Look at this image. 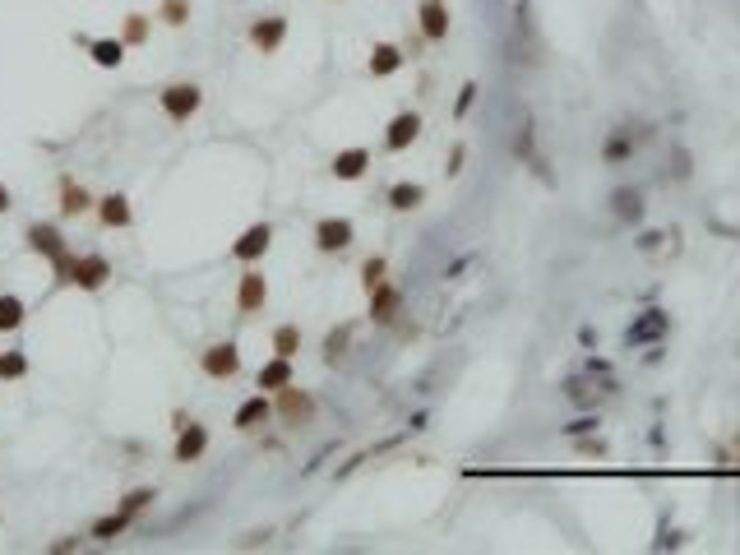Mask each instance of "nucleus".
<instances>
[{"label": "nucleus", "mask_w": 740, "mask_h": 555, "mask_svg": "<svg viewBox=\"0 0 740 555\" xmlns=\"http://www.w3.org/2000/svg\"><path fill=\"white\" fill-rule=\"evenodd\" d=\"M274 412H278V417H283V426H292V430L315 426V399H310L305 389H296V380L278 389V403H274Z\"/></svg>", "instance_id": "f257e3e1"}, {"label": "nucleus", "mask_w": 740, "mask_h": 555, "mask_svg": "<svg viewBox=\"0 0 740 555\" xmlns=\"http://www.w3.org/2000/svg\"><path fill=\"white\" fill-rule=\"evenodd\" d=\"M111 278V264L102 255H70V273H65V283L74 287H84V292H98L102 283Z\"/></svg>", "instance_id": "f03ea898"}, {"label": "nucleus", "mask_w": 740, "mask_h": 555, "mask_svg": "<svg viewBox=\"0 0 740 555\" xmlns=\"http://www.w3.org/2000/svg\"><path fill=\"white\" fill-rule=\"evenodd\" d=\"M158 102H163V111L172 116V121H190V116L200 111L204 93L194 89V84H167V89L158 93Z\"/></svg>", "instance_id": "7ed1b4c3"}, {"label": "nucleus", "mask_w": 740, "mask_h": 555, "mask_svg": "<svg viewBox=\"0 0 740 555\" xmlns=\"http://www.w3.org/2000/svg\"><path fill=\"white\" fill-rule=\"evenodd\" d=\"M268 246H274V227H268V222H255V227H246V231L237 236V246H231V259L255 264V259H264Z\"/></svg>", "instance_id": "20e7f679"}, {"label": "nucleus", "mask_w": 740, "mask_h": 555, "mask_svg": "<svg viewBox=\"0 0 740 555\" xmlns=\"http://www.w3.org/2000/svg\"><path fill=\"white\" fill-rule=\"evenodd\" d=\"M352 236H357V227L347 222V218H320V222H315V246H320L324 255L347 250V246H352Z\"/></svg>", "instance_id": "39448f33"}, {"label": "nucleus", "mask_w": 740, "mask_h": 555, "mask_svg": "<svg viewBox=\"0 0 740 555\" xmlns=\"http://www.w3.org/2000/svg\"><path fill=\"white\" fill-rule=\"evenodd\" d=\"M200 366H204V375H213V380H231L241 371V352H237V343H213L204 356H200Z\"/></svg>", "instance_id": "423d86ee"}, {"label": "nucleus", "mask_w": 740, "mask_h": 555, "mask_svg": "<svg viewBox=\"0 0 740 555\" xmlns=\"http://www.w3.org/2000/svg\"><path fill=\"white\" fill-rule=\"evenodd\" d=\"M28 250L47 255L52 264L70 259V250H65V236H61V227H52V222H33V227H28Z\"/></svg>", "instance_id": "0eeeda50"}, {"label": "nucleus", "mask_w": 740, "mask_h": 555, "mask_svg": "<svg viewBox=\"0 0 740 555\" xmlns=\"http://www.w3.org/2000/svg\"><path fill=\"white\" fill-rule=\"evenodd\" d=\"M417 135H421V116L417 111H398L394 121H389V130H384V148L403 153L407 144H417Z\"/></svg>", "instance_id": "6e6552de"}, {"label": "nucleus", "mask_w": 740, "mask_h": 555, "mask_svg": "<svg viewBox=\"0 0 740 555\" xmlns=\"http://www.w3.org/2000/svg\"><path fill=\"white\" fill-rule=\"evenodd\" d=\"M398 310H403V292L384 278V283L370 292V320H375V325H394Z\"/></svg>", "instance_id": "1a4fd4ad"}, {"label": "nucleus", "mask_w": 740, "mask_h": 555, "mask_svg": "<svg viewBox=\"0 0 740 555\" xmlns=\"http://www.w3.org/2000/svg\"><path fill=\"white\" fill-rule=\"evenodd\" d=\"M264 301H268L264 273H259V268H246V273H241V287H237V306H241V315H259Z\"/></svg>", "instance_id": "9d476101"}, {"label": "nucleus", "mask_w": 740, "mask_h": 555, "mask_svg": "<svg viewBox=\"0 0 740 555\" xmlns=\"http://www.w3.org/2000/svg\"><path fill=\"white\" fill-rule=\"evenodd\" d=\"M209 449V430L200 421H185L181 435H176V463H194V458H204Z\"/></svg>", "instance_id": "9b49d317"}, {"label": "nucleus", "mask_w": 740, "mask_h": 555, "mask_svg": "<svg viewBox=\"0 0 740 555\" xmlns=\"http://www.w3.org/2000/svg\"><path fill=\"white\" fill-rule=\"evenodd\" d=\"M657 338H667V315H661V310L639 315V320L630 325V334H625L630 347H643V343H657Z\"/></svg>", "instance_id": "f8f14e48"}, {"label": "nucleus", "mask_w": 740, "mask_h": 555, "mask_svg": "<svg viewBox=\"0 0 740 555\" xmlns=\"http://www.w3.org/2000/svg\"><path fill=\"white\" fill-rule=\"evenodd\" d=\"M421 33L426 37H431V42H445V37H449V5H445V0H421Z\"/></svg>", "instance_id": "ddd939ff"}, {"label": "nucleus", "mask_w": 740, "mask_h": 555, "mask_svg": "<svg viewBox=\"0 0 740 555\" xmlns=\"http://www.w3.org/2000/svg\"><path fill=\"white\" fill-rule=\"evenodd\" d=\"M283 37H287V19H283V14H264V19L250 28V42H255L259 52H278Z\"/></svg>", "instance_id": "4468645a"}, {"label": "nucleus", "mask_w": 740, "mask_h": 555, "mask_svg": "<svg viewBox=\"0 0 740 555\" xmlns=\"http://www.w3.org/2000/svg\"><path fill=\"white\" fill-rule=\"evenodd\" d=\"M370 167V148H342L333 153V181H361Z\"/></svg>", "instance_id": "2eb2a0df"}, {"label": "nucleus", "mask_w": 740, "mask_h": 555, "mask_svg": "<svg viewBox=\"0 0 740 555\" xmlns=\"http://www.w3.org/2000/svg\"><path fill=\"white\" fill-rule=\"evenodd\" d=\"M268 417H274V403H268L264 393H250V399L237 408V417H231V426H237V430H255V426H264Z\"/></svg>", "instance_id": "dca6fc26"}, {"label": "nucleus", "mask_w": 740, "mask_h": 555, "mask_svg": "<svg viewBox=\"0 0 740 555\" xmlns=\"http://www.w3.org/2000/svg\"><path fill=\"white\" fill-rule=\"evenodd\" d=\"M283 384H292V356H278V352H274V362H268V366H259V375H255V389H268V393H278Z\"/></svg>", "instance_id": "f3484780"}, {"label": "nucleus", "mask_w": 740, "mask_h": 555, "mask_svg": "<svg viewBox=\"0 0 740 555\" xmlns=\"http://www.w3.org/2000/svg\"><path fill=\"white\" fill-rule=\"evenodd\" d=\"M403 70V52L394 42H379L370 52V79H389V74H398Z\"/></svg>", "instance_id": "a211bd4d"}, {"label": "nucleus", "mask_w": 740, "mask_h": 555, "mask_svg": "<svg viewBox=\"0 0 740 555\" xmlns=\"http://www.w3.org/2000/svg\"><path fill=\"white\" fill-rule=\"evenodd\" d=\"M98 218H102V227H130V200L126 194H107V200L98 204Z\"/></svg>", "instance_id": "6ab92c4d"}, {"label": "nucleus", "mask_w": 740, "mask_h": 555, "mask_svg": "<svg viewBox=\"0 0 740 555\" xmlns=\"http://www.w3.org/2000/svg\"><path fill=\"white\" fill-rule=\"evenodd\" d=\"M89 190L84 185H74V181H65L61 185V218H80V213H89Z\"/></svg>", "instance_id": "aec40b11"}, {"label": "nucleus", "mask_w": 740, "mask_h": 555, "mask_svg": "<svg viewBox=\"0 0 740 555\" xmlns=\"http://www.w3.org/2000/svg\"><path fill=\"white\" fill-rule=\"evenodd\" d=\"M421 200H426V190H421L417 181H398L394 190H389V204H394L398 213H412V209H421Z\"/></svg>", "instance_id": "412c9836"}, {"label": "nucleus", "mask_w": 740, "mask_h": 555, "mask_svg": "<svg viewBox=\"0 0 740 555\" xmlns=\"http://www.w3.org/2000/svg\"><path fill=\"white\" fill-rule=\"evenodd\" d=\"M611 204H615V218H625V222H639L643 218V194L639 190H615Z\"/></svg>", "instance_id": "4be33fe9"}, {"label": "nucleus", "mask_w": 740, "mask_h": 555, "mask_svg": "<svg viewBox=\"0 0 740 555\" xmlns=\"http://www.w3.org/2000/svg\"><path fill=\"white\" fill-rule=\"evenodd\" d=\"M23 315H28V306L14 292H5V296H0V334H14L23 325Z\"/></svg>", "instance_id": "5701e85b"}, {"label": "nucleus", "mask_w": 740, "mask_h": 555, "mask_svg": "<svg viewBox=\"0 0 740 555\" xmlns=\"http://www.w3.org/2000/svg\"><path fill=\"white\" fill-rule=\"evenodd\" d=\"M630 153H634V139H630V130H615V135L602 144V163H611V167H615V163H625Z\"/></svg>", "instance_id": "b1692460"}, {"label": "nucleus", "mask_w": 740, "mask_h": 555, "mask_svg": "<svg viewBox=\"0 0 740 555\" xmlns=\"http://www.w3.org/2000/svg\"><path fill=\"white\" fill-rule=\"evenodd\" d=\"M89 52H93V61L102 70H116V65L126 61V42H107V37H102V42H89Z\"/></svg>", "instance_id": "393cba45"}, {"label": "nucleus", "mask_w": 740, "mask_h": 555, "mask_svg": "<svg viewBox=\"0 0 740 555\" xmlns=\"http://www.w3.org/2000/svg\"><path fill=\"white\" fill-rule=\"evenodd\" d=\"M126 528H130V513H107V519L93 523V537L98 541H111V537H121Z\"/></svg>", "instance_id": "a878e982"}, {"label": "nucleus", "mask_w": 740, "mask_h": 555, "mask_svg": "<svg viewBox=\"0 0 740 555\" xmlns=\"http://www.w3.org/2000/svg\"><path fill=\"white\" fill-rule=\"evenodd\" d=\"M274 352L278 356H296L301 352V329L296 325H278L274 329Z\"/></svg>", "instance_id": "bb28decb"}, {"label": "nucleus", "mask_w": 740, "mask_h": 555, "mask_svg": "<svg viewBox=\"0 0 740 555\" xmlns=\"http://www.w3.org/2000/svg\"><path fill=\"white\" fill-rule=\"evenodd\" d=\"M28 375V356L14 347V352H0V380H23Z\"/></svg>", "instance_id": "cd10ccee"}, {"label": "nucleus", "mask_w": 740, "mask_h": 555, "mask_svg": "<svg viewBox=\"0 0 740 555\" xmlns=\"http://www.w3.org/2000/svg\"><path fill=\"white\" fill-rule=\"evenodd\" d=\"M347 343H352V325H338V329L324 338V356H329V362H338V356L347 352Z\"/></svg>", "instance_id": "c85d7f7f"}, {"label": "nucleus", "mask_w": 740, "mask_h": 555, "mask_svg": "<svg viewBox=\"0 0 740 555\" xmlns=\"http://www.w3.org/2000/svg\"><path fill=\"white\" fill-rule=\"evenodd\" d=\"M384 268H389V264H384V255H370V259L361 264V283H366V292H375V287L384 283Z\"/></svg>", "instance_id": "c756f323"}, {"label": "nucleus", "mask_w": 740, "mask_h": 555, "mask_svg": "<svg viewBox=\"0 0 740 555\" xmlns=\"http://www.w3.org/2000/svg\"><path fill=\"white\" fill-rule=\"evenodd\" d=\"M126 47H135V42H148V19L144 14H130L126 19V37H121Z\"/></svg>", "instance_id": "7c9ffc66"}, {"label": "nucleus", "mask_w": 740, "mask_h": 555, "mask_svg": "<svg viewBox=\"0 0 740 555\" xmlns=\"http://www.w3.org/2000/svg\"><path fill=\"white\" fill-rule=\"evenodd\" d=\"M148 504H153V491H144V486H139V491H130V495L121 500V513H130V519H135V513H144Z\"/></svg>", "instance_id": "2f4dec72"}, {"label": "nucleus", "mask_w": 740, "mask_h": 555, "mask_svg": "<svg viewBox=\"0 0 740 555\" xmlns=\"http://www.w3.org/2000/svg\"><path fill=\"white\" fill-rule=\"evenodd\" d=\"M163 19L181 28V24L190 19V5H185V0H163Z\"/></svg>", "instance_id": "473e14b6"}, {"label": "nucleus", "mask_w": 740, "mask_h": 555, "mask_svg": "<svg viewBox=\"0 0 740 555\" xmlns=\"http://www.w3.org/2000/svg\"><path fill=\"white\" fill-rule=\"evenodd\" d=\"M473 102H477V84H463L458 89V102H454V116H467V111H473Z\"/></svg>", "instance_id": "72a5a7b5"}, {"label": "nucleus", "mask_w": 740, "mask_h": 555, "mask_svg": "<svg viewBox=\"0 0 740 555\" xmlns=\"http://www.w3.org/2000/svg\"><path fill=\"white\" fill-rule=\"evenodd\" d=\"M593 426H597L593 417H578V421H569V426H565V435H588Z\"/></svg>", "instance_id": "f704fd0d"}, {"label": "nucleus", "mask_w": 740, "mask_h": 555, "mask_svg": "<svg viewBox=\"0 0 740 555\" xmlns=\"http://www.w3.org/2000/svg\"><path fill=\"white\" fill-rule=\"evenodd\" d=\"M0 213H10V190L0 185Z\"/></svg>", "instance_id": "c9c22d12"}]
</instances>
